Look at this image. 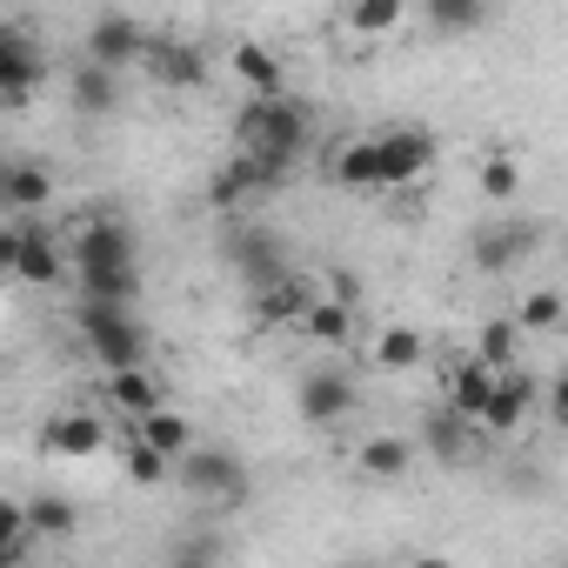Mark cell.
<instances>
[{"mask_svg": "<svg viewBox=\"0 0 568 568\" xmlns=\"http://www.w3.org/2000/svg\"><path fill=\"white\" fill-rule=\"evenodd\" d=\"M308 134H315V114H308L302 101H288V94H254V101L234 114V141H241V154H254L274 181L308 154Z\"/></svg>", "mask_w": 568, "mask_h": 568, "instance_id": "obj_1", "label": "cell"}, {"mask_svg": "<svg viewBox=\"0 0 568 568\" xmlns=\"http://www.w3.org/2000/svg\"><path fill=\"white\" fill-rule=\"evenodd\" d=\"M74 328H81V342H88V355H94L101 368H134V362H148V328H141L128 308H114V302H81V308H74Z\"/></svg>", "mask_w": 568, "mask_h": 568, "instance_id": "obj_2", "label": "cell"}, {"mask_svg": "<svg viewBox=\"0 0 568 568\" xmlns=\"http://www.w3.org/2000/svg\"><path fill=\"white\" fill-rule=\"evenodd\" d=\"M174 475H181V488L194 495V501H221V508H234V501H247V468L227 455V448H187V455H174Z\"/></svg>", "mask_w": 568, "mask_h": 568, "instance_id": "obj_3", "label": "cell"}, {"mask_svg": "<svg viewBox=\"0 0 568 568\" xmlns=\"http://www.w3.org/2000/svg\"><path fill=\"white\" fill-rule=\"evenodd\" d=\"M375 168H382V187H415L435 168V134L428 128H388V134H375Z\"/></svg>", "mask_w": 568, "mask_h": 568, "instance_id": "obj_4", "label": "cell"}, {"mask_svg": "<svg viewBox=\"0 0 568 568\" xmlns=\"http://www.w3.org/2000/svg\"><path fill=\"white\" fill-rule=\"evenodd\" d=\"M541 402V382L535 375H521V368H495V388H488V402H481V428L488 435H515L521 422H528V408Z\"/></svg>", "mask_w": 568, "mask_h": 568, "instance_id": "obj_5", "label": "cell"}, {"mask_svg": "<svg viewBox=\"0 0 568 568\" xmlns=\"http://www.w3.org/2000/svg\"><path fill=\"white\" fill-rule=\"evenodd\" d=\"M295 408H302V422L335 428V422H348V415H355V382H348L342 368H315V375L295 388Z\"/></svg>", "mask_w": 568, "mask_h": 568, "instance_id": "obj_6", "label": "cell"}, {"mask_svg": "<svg viewBox=\"0 0 568 568\" xmlns=\"http://www.w3.org/2000/svg\"><path fill=\"white\" fill-rule=\"evenodd\" d=\"M41 74H48L41 48H34L21 28H0V101H21V94H34V88H41Z\"/></svg>", "mask_w": 568, "mask_h": 568, "instance_id": "obj_7", "label": "cell"}, {"mask_svg": "<svg viewBox=\"0 0 568 568\" xmlns=\"http://www.w3.org/2000/svg\"><path fill=\"white\" fill-rule=\"evenodd\" d=\"M108 261H141V254H134L128 221L94 214V221H81V234H74V267H108Z\"/></svg>", "mask_w": 568, "mask_h": 568, "instance_id": "obj_8", "label": "cell"}, {"mask_svg": "<svg viewBox=\"0 0 568 568\" xmlns=\"http://www.w3.org/2000/svg\"><path fill=\"white\" fill-rule=\"evenodd\" d=\"M141 48H148V34H141V21H128V14H101L94 28H88V61H101V68H128V61H141Z\"/></svg>", "mask_w": 568, "mask_h": 568, "instance_id": "obj_9", "label": "cell"}, {"mask_svg": "<svg viewBox=\"0 0 568 568\" xmlns=\"http://www.w3.org/2000/svg\"><path fill=\"white\" fill-rule=\"evenodd\" d=\"M101 442H108V428H101V415H88V408H61V415L41 428V448H48V455H74V462L101 455Z\"/></svg>", "mask_w": 568, "mask_h": 568, "instance_id": "obj_10", "label": "cell"}, {"mask_svg": "<svg viewBox=\"0 0 568 568\" xmlns=\"http://www.w3.org/2000/svg\"><path fill=\"white\" fill-rule=\"evenodd\" d=\"M535 241H541V227H535V221H508V227H488V234L475 241V267H481V274H501V267L528 261V254H535Z\"/></svg>", "mask_w": 568, "mask_h": 568, "instance_id": "obj_11", "label": "cell"}, {"mask_svg": "<svg viewBox=\"0 0 568 568\" xmlns=\"http://www.w3.org/2000/svg\"><path fill=\"white\" fill-rule=\"evenodd\" d=\"M141 61L154 68L161 88H201V81H207V61H201V48H187V41H148Z\"/></svg>", "mask_w": 568, "mask_h": 568, "instance_id": "obj_12", "label": "cell"}, {"mask_svg": "<svg viewBox=\"0 0 568 568\" xmlns=\"http://www.w3.org/2000/svg\"><path fill=\"white\" fill-rule=\"evenodd\" d=\"M14 274H21V281H34V288H54V281L68 274L61 241H54V234H41V227H21V241H14Z\"/></svg>", "mask_w": 568, "mask_h": 568, "instance_id": "obj_13", "label": "cell"}, {"mask_svg": "<svg viewBox=\"0 0 568 568\" xmlns=\"http://www.w3.org/2000/svg\"><path fill=\"white\" fill-rule=\"evenodd\" d=\"M355 308H362V302H342V295H315V302L302 308V322H295V328H302L308 342H328V348H342V342L355 335Z\"/></svg>", "mask_w": 568, "mask_h": 568, "instance_id": "obj_14", "label": "cell"}, {"mask_svg": "<svg viewBox=\"0 0 568 568\" xmlns=\"http://www.w3.org/2000/svg\"><path fill=\"white\" fill-rule=\"evenodd\" d=\"M227 261H234V274H247V288H267L274 274H288V261L274 254V241H267L261 227L234 234V241H227Z\"/></svg>", "mask_w": 568, "mask_h": 568, "instance_id": "obj_15", "label": "cell"}, {"mask_svg": "<svg viewBox=\"0 0 568 568\" xmlns=\"http://www.w3.org/2000/svg\"><path fill=\"white\" fill-rule=\"evenodd\" d=\"M141 295V261H108V267H81V302H114L128 308Z\"/></svg>", "mask_w": 568, "mask_h": 568, "instance_id": "obj_16", "label": "cell"}, {"mask_svg": "<svg viewBox=\"0 0 568 568\" xmlns=\"http://www.w3.org/2000/svg\"><path fill=\"white\" fill-rule=\"evenodd\" d=\"M254 295H261L254 308H261V322H267V328H281V322H302V308L315 302V288H308V281H295V274H274L267 288H254Z\"/></svg>", "mask_w": 568, "mask_h": 568, "instance_id": "obj_17", "label": "cell"}, {"mask_svg": "<svg viewBox=\"0 0 568 568\" xmlns=\"http://www.w3.org/2000/svg\"><path fill=\"white\" fill-rule=\"evenodd\" d=\"M108 402L121 408V415H148V408H161V388H154V375H148V362H134V368H108Z\"/></svg>", "mask_w": 568, "mask_h": 568, "instance_id": "obj_18", "label": "cell"}, {"mask_svg": "<svg viewBox=\"0 0 568 568\" xmlns=\"http://www.w3.org/2000/svg\"><path fill=\"white\" fill-rule=\"evenodd\" d=\"M422 448H428L435 462L462 468V462H468V415H455V408H435V415L422 422Z\"/></svg>", "mask_w": 568, "mask_h": 568, "instance_id": "obj_19", "label": "cell"}, {"mask_svg": "<svg viewBox=\"0 0 568 568\" xmlns=\"http://www.w3.org/2000/svg\"><path fill=\"white\" fill-rule=\"evenodd\" d=\"M54 194V174L41 161H8V174H0V207H41Z\"/></svg>", "mask_w": 568, "mask_h": 568, "instance_id": "obj_20", "label": "cell"}, {"mask_svg": "<svg viewBox=\"0 0 568 568\" xmlns=\"http://www.w3.org/2000/svg\"><path fill=\"white\" fill-rule=\"evenodd\" d=\"M408 462H415V448H408L402 435H375V442H362V448H355V468H362V475H375V481H402V475H408Z\"/></svg>", "mask_w": 568, "mask_h": 568, "instance_id": "obj_21", "label": "cell"}, {"mask_svg": "<svg viewBox=\"0 0 568 568\" xmlns=\"http://www.w3.org/2000/svg\"><path fill=\"white\" fill-rule=\"evenodd\" d=\"M267 181H274V174H267V168H261L254 154H234V161H227V168L214 174V187H207V201H214V207H234L241 194H254V187H267Z\"/></svg>", "mask_w": 568, "mask_h": 568, "instance_id": "obj_22", "label": "cell"}, {"mask_svg": "<svg viewBox=\"0 0 568 568\" xmlns=\"http://www.w3.org/2000/svg\"><path fill=\"white\" fill-rule=\"evenodd\" d=\"M422 14H428L435 34L462 41V34H475V28L488 21V0H422Z\"/></svg>", "mask_w": 568, "mask_h": 568, "instance_id": "obj_23", "label": "cell"}, {"mask_svg": "<svg viewBox=\"0 0 568 568\" xmlns=\"http://www.w3.org/2000/svg\"><path fill=\"white\" fill-rule=\"evenodd\" d=\"M134 428H141V442H148V448H161V455H168V462H174V455H187V448H194V428H187V422H181V415H174V408H148V415H141V422H134Z\"/></svg>", "mask_w": 568, "mask_h": 568, "instance_id": "obj_24", "label": "cell"}, {"mask_svg": "<svg viewBox=\"0 0 568 568\" xmlns=\"http://www.w3.org/2000/svg\"><path fill=\"white\" fill-rule=\"evenodd\" d=\"M114 101H121V88H114V68H101V61H81V74H74V108H81V114H114Z\"/></svg>", "mask_w": 568, "mask_h": 568, "instance_id": "obj_25", "label": "cell"}, {"mask_svg": "<svg viewBox=\"0 0 568 568\" xmlns=\"http://www.w3.org/2000/svg\"><path fill=\"white\" fill-rule=\"evenodd\" d=\"M81 528V508L68 501V495H34L28 501V535H54V541H68Z\"/></svg>", "mask_w": 568, "mask_h": 568, "instance_id": "obj_26", "label": "cell"}, {"mask_svg": "<svg viewBox=\"0 0 568 568\" xmlns=\"http://www.w3.org/2000/svg\"><path fill=\"white\" fill-rule=\"evenodd\" d=\"M488 388H495V368H488V362H468V368H455V382H448V408L475 422L481 402H488Z\"/></svg>", "mask_w": 568, "mask_h": 568, "instance_id": "obj_27", "label": "cell"}, {"mask_svg": "<svg viewBox=\"0 0 568 568\" xmlns=\"http://www.w3.org/2000/svg\"><path fill=\"white\" fill-rule=\"evenodd\" d=\"M234 74H241L254 94H288V88H281V61H274L267 48H254V41L234 48Z\"/></svg>", "mask_w": 568, "mask_h": 568, "instance_id": "obj_28", "label": "cell"}, {"mask_svg": "<svg viewBox=\"0 0 568 568\" xmlns=\"http://www.w3.org/2000/svg\"><path fill=\"white\" fill-rule=\"evenodd\" d=\"M402 14H408V0H348V28L355 34H395L402 28Z\"/></svg>", "mask_w": 568, "mask_h": 568, "instance_id": "obj_29", "label": "cell"}, {"mask_svg": "<svg viewBox=\"0 0 568 568\" xmlns=\"http://www.w3.org/2000/svg\"><path fill=\"white\" fill-rule=\"evenodd\" d=\"M335 181L342 187H382V168H375V134L368 141H348L335 154Z\"/></svg>", "mask_w": 568, "mask_h": 568, "instance_id": "obj_30", "label": "cell"}, {"mask_svg": "<svg viewBox=\"0 0 568 568\" xmlns=\"http://www.w3.org/2000/svg\"><path fill=\"white\" fill-rule=\"evenodd\" d=\"M515 328H521V335H555V328H561V295H555V288H535V295L515 308Z\"/></svg>", "mask_w": 568, "mask_h": 568, "instance_id": "obj_31", "label": "cell"}, {"mask_svg": "<svg viewBox=\"0 0 568 568\" xmlns=\"http://www.w3.org/2000/svg\"><path fill=\"white\" fill-rule=\"evenodd\" d=\"M515 348H521V328H515V315H501V322H488V328H481V342H475V362H488V368H508V362H515Z\"/></svg>", "mask_w": 568, "mask_h": 568, "instance_id": "obj_32", "label": "cell"}, {"mask_svg": "<svg viewBox=\"0 0 568 568\" xmlns=\"http://www.w3.org/2000/svg\"><path fill=\"white\" fill-rule=\"evenodd\" d=\"M28 501H8V495H0V568H8V561H21L28 555Z\"/></svg>", "mask_w": 568, "mask_h": 568, "instance_id": "obj_33", "label": "cell"}, {"mask_svg": "<svg viewBox=\"0 0 568 568\" xmlns=\"http://www.w3.org/2000/svg\"><path fill=\"white\" fill-rule=\"evenodd\" d=\"M422 348H428V342H422V335H415V328H388V335H382V342H375V362H382V368H395V375H402V368H415V362H422Z\"/></svg>", "mask_w": 568, "mask_h": 568, "instance_id": "obj_34", "label": "cell"}, {"mask_svg": "<svg viewBox=\"0 0 568 568\" xmlns=\"http://www.w3.org/2000/svg\"><path fill=\"white\" fill-rule=\"evenodd\" d=\"M168 475H174V462H168L161 448H148V442L134 435V442H128V481H141V488H154V481H168Z\"/></svg>", "mask_w": 568, "mask_h": 568, "instance_id": "obj_35", "label": "cell"}, {"mask_svg": "<svg viewBox=\"0 0 568 568\" xmlns=\"http://www.w3.org/2000/svg\"><path fill=\"white\" fill-rule=\"evenodd\" d=\"M481 194H488V201H515V194H521V168H515L508 154H495V161L481 168Z\"/></svg>", "mask_w": 568, "mask_h": 568, "instance_id": "obj_36", "label": "cell"}, {"mask_svg": "<svg viewBox=\"0 0 568 568\" xmlns=\"http://www.w3.org/2000/svg\"><path fill=\"white\" fill-rule=\"evenodd\" d=\"M14 241H21V227H0V267H14Z\"/></svg>", "mask_w": 568, "mask_h": 568, "instance_id": "obj_37", "label": "cell"}, {"mask_svg": "<svg viewBox=\"0 0 568 568\" xmlns=\"http://www.w3.org/2000/svg\"><path fill=\"white\" fill-rule=\"evenodd\" d=\"M0 174H8V161H0Z\"/></svg>", "mask_w": 568, "mask_h": 568, "instance_id": "obj_38", "label": "cell"}]
</instances>
